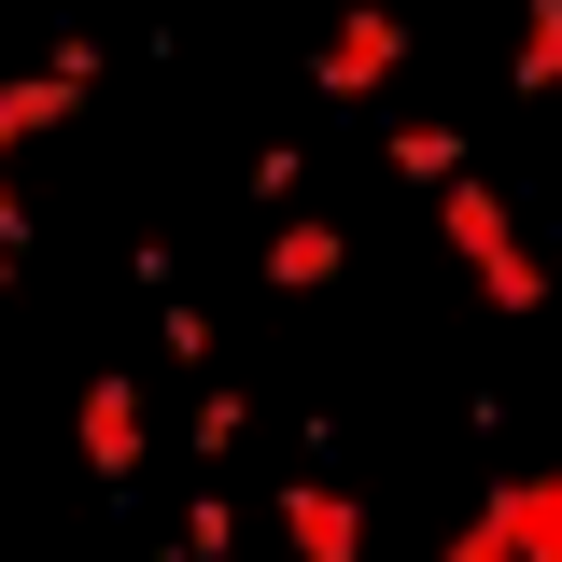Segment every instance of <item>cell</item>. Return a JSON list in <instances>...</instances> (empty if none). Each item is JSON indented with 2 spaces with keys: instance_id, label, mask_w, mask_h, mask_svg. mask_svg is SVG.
<instances>
[{
  "instance_id": "10",
  "label": "cell",
  "mask_w": 562,
  "mask_h": 562,
  "mask_svg": "<svg viewBox=\"0 0 562 562\" xmlns=\"http://www.w3.org/2000/svg\"><path fill=\"white\" fill-rule=\"evenodd\" d=\"M225 549H239V506H211V492H198V506H183V562H225Z\"/></svg>"
},
{
  "instance_id": "8",
  "label": "cell",
  "mask_w": 562,
  "mask_h": 562,
  "mask_svg": "<svg viewBox=\"0 0 562 562\" xmlns=\"http://www.w3.org/2000/svg\"><path fill=\"white\" fill-rule=\"evenodd\" d=\"M506 85H520V99H549V85H562V0H520V43H506Z\"/></svg>"
},
{
  "instance_id": "14",
  "label": "cell",
  "mask_w": 562,
  "mask_h": 562,
  "mask_svg": "<svg viewBox=\"0 0 562 562\" xmlns=\"http://www.w3.org/2000/svg\"><path fill=\"white\" fill-rule=\"evenodd\" d=\"M29 239H43V225H29V198H14V183H0V254H29Z\"/></svg>"
},
{
  "instance_id": "1",
  "label": "cell",
  "mask_w": 562,
  "mask_h": 562,
  "mask_svg": "<svg viewBox=\"0 0 562 562\" xmlns=\"http://www.w3.org/2000/svg\"><path fill=\"white\" fill-rule=\"evenodd\" d=\"M436 198H450V254L479 268V295L506 310V324H520V310H549V268H535V239L506 225V198H492V183H436Z\"/></svg>"
},
{
  "instance_id": "3",
  "label": "cell",
  "mask_w": 562,
  "mask_h": 562,
  "mask_svg": "<svg viewBox=\"0 0 562 562\" xmlns=\"http://www.w3.org/2000/svg\"><path fill=\"white\" fill-rule=\"evenodd\" d=\"M70 436H85V464H99V479L127 492V479H140V450H155V394H140V380H85Z\"/></svg>"
},
{
  "instance_id": "5",
  "label": "cell",
  "mask_w": 562,
  "mask_h": 562,
  "mask_svg": "<svg viewBox=\"0 0 562 562\" xmlns=\"http://www.w3.org/2000/svg\"><path fill=\"white\" fill-rule=\"evenodd\" d=\"M338 268H351L338 225H324V211H281V239H268V295H324Z\"/></svg>"
},
{
  "instance_id": "12",
  "label": "cell",
  "mask_w": 562,
  "mask_h": 562,
  "mask_svg": "<svg viewBox=\"0 0 562 562\" xmlns=\"http://www.w3.org/2000/svg\"><path fill=\"white\" fill-rule=\"evenodd\" d=\"M295 183H310V155H295V140H268V155H254V198H268V211H295Z\"/></svg>"
},
{
  "instance_id": "11",
  "label": "cell",
  "mask_w": 562,
  "mask_h": 562,
  "mask_svg": "<svg viewBox=\"0 0 562 562\" xmlns=\"http://www.w3.org/2000/svg\"><path fill=\"white\" fill-rule=\"evenodd\" d=\"M183 436H198V450H239V436H254V408H239V394H198V408H183Z\"/></svg>"
},
{
  "instance_id": "15",
  "label": "cell",
  "mask_w": 562,
  "mask_h": 562,
  "mask_svg": "<svg viewBox=\"0 0 562 562\" xmlns=\"http://www.w3.org/2000/svg\"><path fill=\"white\" fill-rule=\"evenodd\" d=\"M14 281H29V254H0V295H14Z\"/></svg>"
},
{
  "instance_id": "9",
  "label": "cell",
  "mask_w": 562,
  "mask_h": 562,
  "mask_svg": "<svg viewBox=\"0 0 562 562\" xmlns=\"http://www.w3.org/2000/svg\"><path fill=\"white\" fill-rule=\"evenodd\" d=\"M380 169H394V183H464V127H436V113H422V127H394Z\"/></svg>"
},
{
  "instance_id": "7",
  "label": "cell",
  "mask_w": 562,
  "mask_h": 562,
  "mask_svg": "<svg viewBox=\"0 0 562 562\" xmlns=\"http://www.w3.org/2000/svg\"><path fill=\"white\" fill-rule=\"evenodd\" d=\"M70 113H85V70H14V85H0V155L43 140V127H70Z\"/></svg>"
},
{
  "instance_id": "4",
  "label": "cell",
  "mask_w": 562,
  "mask_h": 562,
  "mask_svg": "<svg viewBox=\"0 0 562 562\" xmlns=\"http://www.w3.org/2000/svg\"><path fill=\"white\" fill-rule=\"evenodd\" d=\"M281 549L295 562H366V506H351L338 479H295L281 492Z\"/></svg>"
},
{
  "instance_id": "6",
  "label": "cell",
  "mask_w": 562,
  "mask_h": 562,
  "mask_svg": "<svg viewBox=\"0 0 562 562\" xmlns=\"http://www.w3.org/2000/svg\"><path fill=\"white\" fill-rule=\"evenodd\" d=\"M492 520H506V549H520V562H562V464L492 479Z\"/></svg>"
},
{
  "instance_id": "2",
  "label": "cell",
  "mask_w": 562,
  "mask_h": 562,
  "mask_svg": "<svg viewBox=\"0 0 562 562\" xmlns=\"http://www.w3.org/2000/svg\"><path fill=\"white\" fill-rule=\"evenodd\" d=\"M394 70H408V14H380V0H351L338 29H324V57H310V85H324V99H380Z\"/></svg>"
},
{
  "instance_id": "13",
  "label": "cell",
  "mask_w": 562,
  "mask_h": 562,
  "mask_svg": "<svg viewBox=\"0 0 562 562\" xmlns=\"http://www.w3.org/2000/svg\"><path fill=\"white\" fill-rule=\"evenodd\" d=\"M450 562H520V549H506V520H492V492L464 506V535H450Z\"/></svg>"
}]
</instances>
